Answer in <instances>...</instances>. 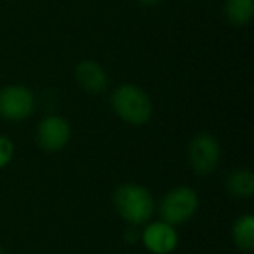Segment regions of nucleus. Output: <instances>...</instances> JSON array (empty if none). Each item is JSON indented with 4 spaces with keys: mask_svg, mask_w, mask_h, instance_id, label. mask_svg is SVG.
<instances>
[{
    "mask_svg": "<svg viewBox=\"0 0 254 254\" xmlns=\"http://www.w3.org/2000/svg\"><path fill=\"white\" fill-rule=\"evenodd\" d=\"M0 254H4V251H2V247H0Z\"/></svg>",
    "mask_w": 254,
    "mask_h": 254,
    "instance_id": "14",
    "label": "nucleus"
},
{
    "mask_svg": "<svg viewBox=\"0 0 254 254\" xmlns=\"http://www.w3.org/2000/svg\"><path fill=\"white\" fill-rule=\"evenodd\" d=\"M226 190L237 198H249L254 193V174L247 167H239L226 178Z\"/></svg>",
    "mask_w": 254,
    "mask_h": 254,
    "instance_id": "9",
    "label": "nucleus"
},
{
    "mask_svg": "<svg viewBox=\"0 0 254 254\" xmlns=\"http://www.w3.org/2000/svg\"><path fill=\"white\" fill-rule=\"evenodd\" d=\"M232 237L235 246L244 253H251L254 249V218L251 214H244L233 223Z\"/></svg>",
    "mask_w": 254,
    "mask_h": 254,
    "instance_id": "10",
    "label": "nucleus"
},
{
    "mask_svg": "<svg viewBox=\"0 0 254 254\" xmlns=\"http://www.w3.org/2000/svg\"><path fill=\"white\" fill-rule=\"evenodd\" d=\"M223 11L233 26H246L254 16V0H226Z\"/></svg>",
    "mask_w": 254,
    "mask_h": 254,
    "instance_id": "11",
    "label": "nucleus"
},
{
    "mask_svg": "<svg viewBox=\"0 0 254 254\" xmlns=\"http://www.w3.org/2000/svg\"><path fill=\"white\" fill-rule=\"evenodd\" d=\"M198 209V195L190 187H176L164 195L160 202V218L169 225H181L193 218Z\"/></svg>",
    "mask_w": 254,
    "mask_h": 254,
    "instance_id": "3",
    "label": "nucleus"
},
{
    "mask_svg": "<svg viewBox=\"0 0 254 254\" xmlns=\"http://www.w3.org/2000/svg\"><path fill=\"white\" fill-rule=\"evenodd\" d=\"M75 78L78 85L91 94H99L108 87V75L96 61H80L75 68Z\"/></svg>",
    "mask_w": 254,
    "mask_h": 254,
    "instance_id": "8",
    "label": "nucleus"
},
{
    "mask_svg": "<svg viewBox=\"0 0 254 254\" xmlns=\"http://www.w3.org/2000/svg\"><path fill=\"white\" fill-rule=\"evenodd\" d=\"M138 2L141 5H155V4H159L160 0H138Z\"/></svg>",
    "mask_w": 254,
    "mask_h": 254,
    "instance_id": "13",
    "label": "nucleus"
},
{
    "mask_svg": "<svg viewBox=\"0 0 254 254\" xmlns=\"http://www.w3.org/2000/svg\"><path fill=\"white\" fill-rule=\"evenodd\" d=\"M12 157H14V143L7 136L0 134V169H4L5 166H9Z\"/></svg>",
    "mask_w": 254,
    "mask_h": 254,
    "instance_id": "12",
    "label": "nucleus"
},
{
    "mask_svg": "<svg viewBox=\"0 0 254 254\" xmlns=\"http://www.w3.org/2000/svg\"><path fill=\"white\" fill-rule=\"evenodd\" d=\"M112 108L124 122L131 126L146 124L152 117V101L141 87L122 84L112 94Z\"/></svg>",
    "mask_w": 254,
    "mask_h": 254,
    "instance_id": "2",
    "label": "nucleus"
},
{
    "mask_svg": "<svg viewBox=\"0 0 254 254\" xmlns=\"http://www.w3.org/2000/svg\"><path fill=\"white\" fill-rule=\"evenodd\" d=\"M113 207L129 225H143L155 212V200L141 185L124 183L113 191Z\"/></svg>",
    "mask_w": 254,
    "mask_h": 254,
    "instance_id": "1",
    "label": "nucleus"
},
{
    "mask_svg": "<svg viewBox=\"0 0 254 254\" xmlns=\"http://www.w3.org/2000/svg\"><path fill=\"white\" fill-rule=\"evenodd\" d=\"M143 244L145 247L153 254H171L178 247V232L174 230L173 225L166 221H155L150 223L143 230Z\"/></svg>",
    "mask_w": 254,
    "mask_h": 254,
    "instance_id": "7",
    "label": "nucleus"
},
{
    "mask_svg": "<svg viewBox=\"0 0 254 254\" xmlns=\"http://www.w3.org/2000/svg\"><path fill=\"white\" fill-rule=\"evenodd\" d=\"M35 99L25 85H5L0 89V117L11 122H19L32 115Z\"/></svg>",
    "mask_w": 254,
    "mask_h": 254,
    "instance_id": "5",
    "label": "nucleus"
},
{
    "mask_svg": "<svg viewBox=\"0 0 254 254\" xmlns=\"http://www.w3.org/2000/svg\"><path fill=\"white\" fill-rule=\"evenodd\" d=\"M71 138V127L63 117L49 115L37 127V141L46 152H60Z\"/></svg>",
    "mask_w": 254,
    "mask_h": 254,
    "instance_id": "6",
    "label": "nucleus"
},
{
    "mask_svg": "<svg viewBox=\"0 0 254 254\" xmlns=\"http://www.w3.org/2000/svg\"><path fill=\"white\" fill-rule=\"evenodd\" d=\"M221 157L219 141L212 134H197L188 145V164L198 176H207L218 167Z\"/></svg>",
    "mask_w": 254,
    "mask_h": 254,
    "instance_id": "4",
    "label": "nucleus"
}]
</instances>
